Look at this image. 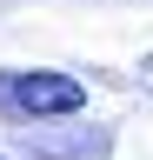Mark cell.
Segmentation results:
<instances>
[{
	"instance_id": "cell-2",
	"label": "cell",
	"mask_w": 153,
	"mask_h": 160,
	"mask_svg": "<svg viewBox=\"0 0 153 160\" xmlns=\"http://www.w3.org/2000/svg\"><path fill=\"white\" fill-rule=\"evenodd\" d=\"M13 140H20L27 160H107V147H113L107 127H67L60 133V127H47V120H20Z\"/></svg>"
},
{
	"instance_id": "cell-1",
	"label": "cell",
	"mask_w": 153,
	"mask_h": 160,
	"mask_svg": "<svg viewBox=\"0 0 153 160\" xmlns=\"http://www.w3.org/2000/svg\"><path fill=\"white\" fill-rule=\"evenodd\" d=\"M87 107V87L53 67H7L0 73V120H67Z\"/></svg>"
}]
</instances>
